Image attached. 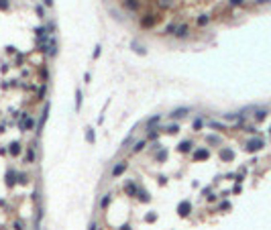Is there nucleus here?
Wrapping results in <instances>:
<instances>
[{
	"instance_id": "nucleus-1",
	"label": "nucleus",
	"mask_w": 271,
	"mask_h": 230,
	"mask_svg": "<svg viewBox=\"0 0 271 230\" xmlns=\"http://www.w3.org/2000/svg\"><path fill=\"white\" fill-rule=\"evenodd\" d=\"M33 128H35V120H33L31 116H27V114H25V116H23V120H21V131H25V133H27V131H33Z\"/></svg>"
},
{
	"instance_id": "nucleus-2",
	"label": "nucleus",
	"mask_w": 271,
	"mask_h": 230,
	"mask_svg": "<svg viewBox=\"0 0 271 230\" xmlns=\"http://www.w3.org/2000/svg\"><path fill=\"white\" fill-rule=\"evenodd\" d=\"M261 147H263V140H261V138H251V140L247 143V151H249V153H255V151H259Z\"/></svg>"
},
{
	"instance_id": "nucleus-3",
	"label": "nucleus",
	"mask_w": 271,
	"mask_h": 230,
	"mask_svg": "<svg viewBox=\"0 0 271 230\" xmlns=\"http://www.w3.org/2000/svg\"><path fill=\"white\" fill-rule=\"evenodd\" d=\"M47 53H49L51 57L57 55V39H55V37H49V39H47Z\"/></svg>"
},
{
	"instance_id": "nucleus-4",
	"label": "nucleus",
	"mask_w": 271,
	"mask_h": 230,
	"mask_svg": "<svg viewBox=\"0 0 271 230\" xmlns=\"http://www.w3.org/2000/svg\"><path fill=\"white\" fill-rule=\"evenodd\" d=\"M127 167H129V165H127V161H120L118 165H114V167H112V177H118V175H122V173L127 171Z\"/></svg>"
},
{
	"instance_id": "nucleus-5",
	"label": "nucleus",
	"mask_w": 271,
	"mask_h": 230,
	"mask_svg": "<svg viewBox=\"0 0 271 230\" xmlns=\"http://www.w3.org/2000/svg\"><path fill=\"white\" fill-rule=\"evenodd\" d=\"M188 112H190V108H175V110H171L169 118H171V120H178V118H183Z\"/></svg>"
},
{
	"instance_id": "nucleus-6",
	"label": "nucleus",
	"mask_w": 271,
	"mask_h": 230,
	"mask_svg": "<svg viewBox=\"0 0 271 230\" xmlns=\"http://www.w3.org/2000/svg\"><path fill=\"white\" fill-rule=\"evenodd\" d=\"M188 33H190V27L188 25H175V37H180V39H183V37H188Z\"/></svg>"
},
{
	"instance_id": "nucleus-7",
	"label": "nucleus",
	"mask_w": 271,
	"mask_h": 230,
	"mask_svg": "<svg viewBox=\"0 0 271 230\" xmlns=\"http://www.w3.org/2000/svg\"><path fill=\"white\" fill-rule=\"evenodd\" d=\"M210 157V151L208 149H198L196 153H194V161H204V159H208Z\"/></svg>"
},
{
	"instance_id": "nucleus-8",
	"label": "nucleus",
	"mask_w": 271,
	"mask_h": 230,
	"mask_svg": "<svg viewBox=\"0 0 271 230\" xmlns=\"http://www.w3.org/2000/svg\"><path fill=\"white\" fill-rule=\"evenodd\" d=\"M190 210H192V204H190V202H181L180 208H178L180 216H188V214H190Z\"/></svg>"
},
{
	"instance_id": "nucleus-9",
	"label": "nucleus",
	"mask_w": 271,
	"mask_h": 230,
	"mask_svg": "<svg viewBox=\"0 0 271 230\" xmlns=\"http://www.w3.org/2000/svg\"><path fill=\"white\" fill-rule=\"evenodd\" d=\"M125 8L131 10V12H135L137 8H139V2L137 0H125Z\"/></svg>"
},
{
	"instance_id": "nucleus-10",
	"label": "nucleus",
	"mask_w": 271,
	"mask_h": 230,
	"mask_svg": "<svg viewBox=\"0 0 271 230\" xmlns=\"http://www.w3.org/2000/svg\"><path fill=\"white\" fill-rule=\"evenodd\" d=\"M220 157H222L224 161H232V157H234V153H232L230 149H222V151H220Z\"/></svg>"
},
{
	"instance_id": "nucleus-11",
	"label": "nucleus",
	"mask_w": 271,
	"mask_h": 230,
	"mask_svg": "<svg viewBox=\"0 0 271 230\" xmlns=\"http://www.w3.org/2000/svg\"><path fill=\"white\" fill-rule=\"evenodd\" d=\"M8 153H10V155H18V153H21V145H18V143H12V145L8 147Z\"/></svg>"
},
{
	"instance_id": "nucleus-12",
	"label": "nucleus",
	"mask_w": 271,
	"mask_h": 230,
	"mask_svg": "<svg viewBox=\"0 0 271 230\" xmlns=\"http://www.w3.org/2000/svg\"><path fill=\"white\" fill-rule=\"evenodd\" d=\"M47 114H49V104H47L45 108H43V114H41V122H39V131H41V128H43V124H45Z\"/></svg>"
},
{
	"instance_id": "nucleus-13",
	"label": "nucleus",
	"mask_w": 271,
	"mask_h": 230,
	"mask_svg": "<svg viewBox=\"0 0 271 230\" xmlns=\"http://www.w3.org/2000/svg\"><path fill=\"white\" fill-rule=\"evenodd\" d=\"M178 149H180V153H188V151L192 149V143H190V140H183V143H181Z\"/></svg>"
},
{
	"instance_id": "nucleus-14",
	"label": "nucleus",
	"mask_w": 271,
	"mask_h": 230,
	"mask_svg": "<svg viewBox=\"0 0 271 230\" xmlns=\"http://www.w3.org/2000/svg\"><path fill=\"white\" fill-rule=\"evenodd\" d=\"M35 157H37V155H35V151H33V149H29V151H27V157H25V163H33V161H35Z\"/></svg>"
},
{
	"instance_id": "nucleus-15",
	"label": "nucleus",
	"mask_w": 271,
	"mask_h": 230,
	"mask_svg": "<svg viewBox=\"0 0 271 230\" xmlns=\"http://www.w3.org/2000/svg\"><path fill=\"white\" fill-rule=\"evenodd\" d=\"M145 147H147V140H139L135 147H133V153H139V151H143Z\"/></svg>"
},
{
	"instance_id": "nucleus-16",
	"label": "nucleus",
	"mask_w": 271,
	"mask_h": 230,
	"mask_svg": "<svg viewBox=\"0 0 271 230\" xmlns=\"http://www.w3.org/2000/svg\"><path fill=\"white\" fill-rule=\"evenodd\" d=\"M86 140H88L90 145L96 140V137H94V128H86Z\"/></svg>"
},
{
	"instance_id": "nucleus-17",
	"label": "nucleus",
	"mask_w": 271,
	"mask_h": 230,
	"mask_svg": "<svg viewBox=\"0 0 271 230\" xmlns=\"http://www.w3.org/2000/svg\"><path fill=\"white\" fill-rule=\"evenodd\" d=\"M127 193H129V195H135V193H137V185L133 183V181L127 183Z\"/></svg>"
},
{
	"instance_id": "nucleus-18",
	"label": "nucleus",
	"mask_w": 271,
	"mask_h": 230,
	"mask_svg": "<svg viewBox=\"0 0 271 230\" xmlns=\"http://www.w3.org/2000/svg\"><path fill=\"white\" fill-rule=\"evenodd\" d=\"M12 177H16V173H12V169H10V171L6 173V183H8V185L14 183V179H12Z\"/></svg>"
},
{
	"instance_id": "nucleus-19",
	"label": "nucleus",
	"mask_w": 271,
	"mask_h": 230,
	"mask_svg": "<svg viewBox=\"0 0 271 230\" xmlns=\"http://www.w3.org/2000/svg\"><path fill=\"white\" fill-rule=\"evenodd\" d=\"M80 106H82V92H80V90H76V108L80 110Z\"/></svg>"
},
{
	"instance_id": "nucleus-20",
	"label": "nucleus",
	"mask_w": 271,
	"mask_h": 230,
	"mask_svg": "<svg viewBox=\"0 0 271 230\" xmlns=\"http://www.w3.org/2000/svg\"><path fill=\"white\" fill-rule=\"evenodd\" d=\"M141 25H143V27H153V25H155V18H143Z\"/></svg>"
},
{
	"instance_id": "nucleus-21",
	"label": "nucleus",
	"mask_w": 271,
	"mask_h": 230,
	"mask_svg": "<svg viewBox=\"0 0 271 230\" xmlns=\"http://www.w3.org/2000/svg\"><path fill=\"white\" fill-rule=\"evenodd\" d=\"M208 23H210V16H206V14H202V16L198 18V25H202V27L208 25Z\"/></svg>"
},
{
	"instance_id": "nucleus-22",
	"label": "nucleus",
	"mask_w": 271,
	"mask_h": 230,
	"mask_svg": "<svg viewBox=\"0 0 271 230\" xmlns=\"http://www.w3.org/2000/svg\"><path fill=\"white\" fill-rule=\"evenodd\" d=\"M265 116H267V112H265V110H257V114H255V118H257L259 122H261V120H263Z\"/></svg>"
},
{
	"instance_id": "nucleus-23",
	"label": "nucleus",
	"mask_w": 271,
	"mask_h": 230,
	"mask_svg": "<svg viewBox=\"0 0 271 230\" xmlns=\"http://www.w3.org/2000/svg\"><path fill=\"white\" fill-rule=\"evenodd\" d=\"M159 120H161V116H153V118H151V120H149V122H147V126H149V128H151V126H155V124H157V122H159Z\"/></svg>"
},
{
	"instance_id": "nucleus-24",
	"label": "nucleus",
	"mask_w": 271,
	"mask_h": 230,
	"mask_svg": "<svg viewBox=\"0 0 271 230\" xmlns=\"http://www.w3.org/2000/svg\"><path fill=\"white\" fill-rule=\"evenodd\" d=\"M108 204H110V193H106V195L102 198V204H100V206H102V208H108Z\"/></svg>"
},
{
	"instance_id": "nucleus-25",
	"label": "nucleus",
	"mask_w": 271,
	"mask_h": 230,
	"mask_svg": "<svg viewBox=\"0 0 271 230\" xmlns=\"http://www.w3.org/2000/svg\"><path fill=\"white\" fill-rule=\"evenodd\" d=\"M178 131H180V126H178V124H171V126H167V133H169V135H175Z\"/></svg>"
},
{
	"instance_id": "nucleus-26",
	"label": "nucleus",
	"mask_w": 271,
	"mask_h": 230,
	"mask_svg": "<svg viewBox=\"0 0 271 230\" xmlns=\"http://www.w3.org/2000/svg\"><path fill=\"white\" fill-rule=\"evenodd\" d=\"M139 200L141 202H149V193L147 191H139Z\"/></svg>"
},
{
	"instance_id": "nucleus-27",
	"label": "nucleus",
	"mask_w": 271,
	"mask_h": 230,
	"mask_svg": "<svg viewBox=\"0 0 271 230\" xmlns=\"http://www.w3.org/2000/svg\"><path fill=\"white\" fill-rule=\"evenodd\" d=\"M165 159H167V153H165V151L157 153V161H165Z\"/></svg>"
},
{
	"instance_id": "nucleus-28",
	"label": "nucleus",
	"mask_w": 271,
	"mask_h": 230,
	"mask_svg": "<svg viewBox=\"0 0 271 230\" xmlns=\"http://www.w3.org/2000/svg\"><path fill=\"white\" fill-rule=\"evenodd\" d=\"M159 6H163V8H169V6H171V0H159Z\"/></svg>"
},
{
	"instance_id": "nucleus-29",
	"label": "nucleus",
	"mask_w": 271,
	"mask_h": 230,
	"mask_svg": "<svg viewBox=\"0 0 271 230\" xmlns=\"http://www.w3.org/2000/svg\"><path fill=\"white\" fill-rule=\"evenodd\" d=\"M8 0H0V10H8Z\"/></svg>"
},
{
	"instance_id": "nucleus-30",
	"label": "nucleus",
	"mask_w": 271,
	"mask_h": 230,
	"mask_svg": "<svg viewBox=\"0 0 271 230\" xmlns=\"http://www.w3.org/2000/svg\"><path fill=\"white\" fill-rule=\"evenodd\" d=\"M133 47H135V51H137V53H141V55L145 53V49H143V47L139 45V43H133Z\"/></svg>"
},
{
	"instance_id": "nucleus-31",
	"label": "nucleus",
	"mask_w": 271,
	"mask_h": 230,
	"mask_svg": "<svg viewBox=\"0 0 271 230\" xmlns=\"http://www.w3.org/2000/svg\"><path fill=\"white\" fill-rule=\"evenodd\" d=\"M192 126H194V128H196V131H198V128H200V126H202V120H200V118H196V120H194V124H192Z\"/></svg>"
},
{
	"instance_id": "nucleus-32",
	"label": "nucleus",
	"mask_w": 271,
	"mask_h": 230,
	"mask_svg": "<svg viewBox=\"0 0 271 230\" xmlns=\"http://www.w3.org/2000/svg\"><path fill=\"white\" fill-rule=\"evenodd\" d=\"M208 143H212V145H216V143H220V138H218V137H208Z\"/></svg>"
},
{
	"instance_id": "nucleus-33",
	"label": "nucleus",
	"mask_w": 271,
	"mask_h": 230,
	"mask_svg": "<svg viewBox=\"0 0 271 230\" xmlns=\"http://www.w3.org/2000/svg\"><path fill=\"white\" fill-rule=\"evenodd\" d=\"M41 78H43V80H45V78H47V80H49V71H47L45 67H43V69H41Z\"/></svg>"
},
{
	"instance_id": "nucleus-34",
	"label": "nucleus",
	"mask_w": 271,
	"mask_h": 230,
	"mask_svg": "<svg viewBox=\"0 0 271 230\" xmlns=\"http://www.w3.org/2000/svg\"><path fill=\"white\" fill-rule=\"evenodd\" d=\"M14 228H16V230H23V222H21V220H16V222H14Z\"/></svg>"
},
{
	"instance_id": "nucleus-35",
	"label": "nucleus",
	"mask_w": 271,
	"mask_h": 230,
	"mask_svg": "<svg viewBox=\"0 0 271 230\" xmlns=\"http://www.w3.org/2000/svg\"><path fill=\"white\" fill-rule=\"evenodd\" d=\"M157 135H159V133H157V131H153V128H151V133H149V138H157Z\"/></svg>"
},
{
	"instance_id": "nucleus-36",
	"label": "nucleus",
	"mask_w": 271,
	"mask_h": 230,
	"mask_svg": "<svg viewBox=\"0 0 271 230\" xmlns=\"http://www.w3.org/2000/svg\"><path fill=\"white\" fill-rule=\"evenodd\" d=\"M228 208H230V204H228V202H222V204H220V210H228Z\"/></svg>"
},
{
	"instance_id": "nucleus-37",
	"label": "nucleus",
	"mask_w": 271,
	"mask_h": 230,
	"mask_svg": "<svg viewBox=\"0 0 271 230\" xmlns=\"http://www.w3.org/2000/svg\"><path fill=\"white\" fill-rule=\"evenodd\" d=\"M155 218H157L155 214H149V216H147V222H155Z\"/></svg>"
},
{
	"instance_id": "nucleus-38",
	"label": "nucleus",
	"mask_w": 271,
	"mask_h": 230,
	"mask_svg": "<svg viewBox=\"0 0 271 230\" xmlns=\"http://www.w3.org/2000/svg\"><path fill=\"white\" fill-rule=\"evenodd\" d=\"M96 57H100V47H96V49H94V59H96Z\"/></svg>"
},
{
	"instance_id": "nucleus-39",
	"label": "nucleus",
	"mask_w": 271,
	"mask_h": 230,
	"mask_svg": "<svg viewBox=\"0 0 271 230\" xmlns=\"http://www.w3.org/2000/svg\"><path fill=\"white\" fill-rule=\"evenodd\" d=\"M230 4H234V6H238V4H243V0H230Z\"/></svg>"
},
{
	"instance_id": "nucleus-40",
	"label": "nucleus",
	"mask_w": 271,
	"mask_h": 230,
	"mask_svg": "<svg viewBox=\"0 0 271 230\" xmlns=\"http://www.w3.org/2000/svg\"><path fill=\"white\" fill-rule=\"evenodd\" d=\"M98 228H100L98 224H94V222H92V224H90V230H98Z\"/></svg>"
},
{
	"instance_id": "nucleus-41",
	"label": "nucleus",
	"mask_w": 271,
	"mask_h": 230,
	"mask_svg": "<svg viewBox=\"0 0 271 230\" xmlns=\"http://www.w3.org/2000/svg\"><path fill=\"white\" fill-rule=\"evenodd\" d=\"M43 2H45L47 6H51V4H53V0H43Z\"/></svg>"
},
{
	"instance_id": "nucleus-42",
	"label": "nucleus",
	"mask_w": 271,
	"mask_h": 230,
	"mask_svg": "<svg viewBox=\"0 0 271 230\" xmlns=\"http://www.w3.org/2000/svg\"><path fill=\"white\" fill-rule=\"evenodd\" d=\"M257 2H259V4H263V2H269V0H257Z\"/></svg>"
},
{
	"instance_id": "nucleus-43",
	"label": "nucleus",
	"mask_w": 271,
	"mask_h": 230,
	"mask_svg": "<svg viewBox=\"0 0 271 230\" xmlns=\"http://www.w3.org/2000/svg\"><path fill=\"white\" fill-rule=\"evenodd\" d=\"M269 131H271V128H269Z\"/></svg>"
}]
</instances>
